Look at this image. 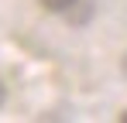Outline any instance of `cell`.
Returning a JSON list of instances; mask_svg holds the SVG:
<instances>
[{"instance_id": "cell-1", "label": "cell", "mask_w": 127, "mask_h": 123, "mask_svg": "<svg viewBox=\"0 0 127 123\" xmlns=\"http://www.w3.org/2000/svg\"><path fill=\"white\" fill-rule=\"evenodd\" d=\"M72 3H76V0H41V7H45V10H52V14H69Z\"/></svg>"}, {"instance_id": "cell-2", "label": "cell", "mask_w": 127, "mask_h": 123, "mask_svg": "<svg viewBox=\"0 0 127 123\" xmlns=\"http://www.w3.org/2000/svg\"><path fill=\"white\" fill-rule=\"evenodd\" d=\"M3 96H7V89H3V82H0V106H3Z\"/></svg>"}, {"instance_id": "cell-3", "label": "cell", "mask_w": 127, "mask_h": 123, "mask_svg": "<svg viewBox=\"0 0 127 123\" xmlns=\"http://www.w3.org/2000/svg\"><path fill=\"white\" fill-rule=\"evenodd\" d=\"M124 75H127V55H124Z\"/></svg>"}, {"instance_id": "cell-4", "label": "cell", "mask_w": 127, "mask_h": 123, "mask_svg": "<svg viewBox=\"0 0 127 123\" xmlns=\"http://www.w3.org/2000/svg\"><path fill=\"white\" fill-rule=\"evenodd\" d=\"M120 120H124V123H127V113H124V116H120Z\"/></svg>"}]
</instances>
